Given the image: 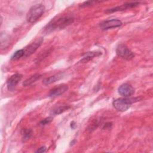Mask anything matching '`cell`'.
<instances>
[{"label": "cell", "instance_id": "obj_11", "mask_svg": "<svg viewBox=\"0 0 153 153\" xmlns=\"http://www.w3.org/2000/svg\"><path fill=\"white\" fill-rule=\"evenodd\" d=\"M63 74L62 72H59L58 74H56L55 75H53L48 78H45L43 81L42 83L45 85H49L51 84L53 82H55L57 81L60 80L62 77H63Z\"/></svg>", "mask_w": 153, "mask_h": 153}, {"label": "cell", "instance_id": "obj_13", "mask_svg": "<svg viewBox=\"0 0 153 153\" xmlns=\"http://www.w3.org/2000/svg\"><path fill=\"white\" fill-rule=\"evenodd\" d=\"M1 48H5L8 47L10 44V39L9 36L5 32L1 33Z\"/></svg>", "mask_w": 153, "mask_h": 153}, {"label": "cell", "instance_id": "obj_15", "mask_svg": "<svg viewBox=\"0 0 153 153\" xmlns=\"http://www.w3.org/2000/svg\"><path fill=\"white\" fill-rule=\"evenodd\" d=\"M21 134L22 136V140L25 142L30 138L32 134V131L29 128H23Z\"/></svg>", "mask_w": 153, "mask_h": 153}, {"label": "cell", "instance_id": "obj_8", "mask_svg": "<svg viewBox=\"0 0 153 153\" xmlns=\"http://www.w3.org/2000/svg\"><path fill=\"white\" fill-rule=\"evenodd\" d=\"M121 25H122V22L121 20L118 19H112V20H106L102 22L100 25V27L104 30L117 27Z\"/></svg>", "mask_w": 153, "mask_h": 153}, {"label": "cell", "instance_id": "obj_3", "mask_svg": "<svg viewBox=\"0 0 153 153\" xmlns=\"http://www.w3.org/2000/svg\"><path fill=\"white\" fill-rule=\"evenodd\" d=\"M134 100L135 99L127 97L119 98L114 100L112 102V105L117 110L120 112H124L129 109Z\"/></svg>", "mask_w": 153, "mask_h": 153}, {"label": "cell", "instance_id": "obj_19", "mask_svg": "<svg viewBox=\"0 0 153 153\" xmlns=\"http://www.w3.org/2000/svg\"><path fill=\"white\" fill-rule=\"evenodd\" d=\"M94 2H94V1H86V2H84L83 4H82L81 5V7H87V6L91 5L93 4Z\"/></svg>", "mask_w": 153, "mask_h": 153}, {"label": "cell", "instance_id": "obj_9", "mask_svg": "<svg viewBox=\"0 0 153 153\" xmlns=\"http://www.w3.org/2000/svg\"><path fill=\"white\" fill-rule=\"evenodd\" d=\"M68 89V86L66 84H62L60 85H59L57 87L54 88L52 89L49 94L48 96L50 97H56L60 95L63 94L64 93H65Z\"/></svg>", "mask_w": 153, "mask_h": 153}, {"label": "cell", "instance_id": "obj_1", "mask_svg": "<svg viewBox=\"0 0 153 153\" xmlns=\"http://www.w3.org/2000/svg\"><path fill=\"white\" fill-rule=\"evenodd\" d=\"M45 11V7L42 4H38L33 5L29 10L26 19L29 23H34L38 20L42 15Z\"/></svg>", "mask_w": 153, "mask_h": 153}, {"label": "cell", "instance_id": "obj_2", "mask_svg": "<svg viewBox=\"0 0 153 153\" xmlns=\"http://www.w3.org/2000/svg\"><path fill=\"white\" fill-rule=\"evenodd\" d=\"M74 19L71 16H66L59 18L56 20H52L51 22L47 25V30H54L56 29H63L65 27L72 24L74 22Z\"/></svg>", "mask_w": 153, "mask_h": 153}, {"label": "cell", "instance_id": "obj_20", "mask_svg": "<svg viewBox=\"0 0 153 153\" xmlns=\"http://www.w3.org/2000/svg\"><path fill=\"white\" fill-rule=\"evenodd\" d=\"M46 149H47V148L45 146H41V148H39L38 150L36 151V152H44L46 151Z\"/></svg>", "mask_w": 153, "mask_h": 153}, {"label": "cell", "instance_id": "obj_12", "mask_svg": "<svg viewBox=\"0 0 153 153\" xmlns=\"http://www.w3.org/2000/svg\"><path fill=\"white\" fill-rule=\"evenodd\" d=\"M102 54L101 52L99 51H90V52H87L85 54L83 58L81 60L80 62L81 63H85L87 62L88 61L90 60L94 57L99 56L100 55Z\"/></svg>", "mask_w": 153, "mask_h": 153}, {"label": "cell", "instance_id": "obj_5", "mask_svg": "<svg viewBox=\"0 0 153 153\" xmlns=\"http://www.w3.org/2000/svg\"><path fill=\"white\" fill-rule=\"evenodd\" d=\"M22 77V74L19 73H16L11 75L7 82L8 90L11 91H13L14 90H15L16 85L21 81Z\"/></svg>", "mask_w": 153, "mask_h": 153}, {"label": "cell", "instance_id": "obj_4", "mask_svg": "<svg viewBox=\"0 0 153 153\" xmlns=\"http://www.w3.org/2000/svg\"><path fill=\"white\" fill-rule=\"evenodd\" d=\"M116 53L119 57L126 60H130L134 57V53L123 44H120L117 46Z\"/></svg>", "mask_w": 153, "mask_h": 153}, {"label": "cell", "instance_id": "obj_18", "mask_svg": "<svg viewBox=\"0 0 153 153\" xmlns=\"http://www.w3.org/2000/svg\"><path fill=\"white\" fill-rule=\"evenodd\" d=\"M52 120H53L52 117H49L45 118V119L42 120L40 122V123H39V124H40L41 125H42V126H45V125H47V124H50V123L51 122Z\"/></svg>", "mask_w": 153, "mask_h": 153}, {"label": "cell", "instance_id": "obj_6", "mask_svg": "<svg viewBox=\"0 0 153 153\" xmlns=\"http://www.w3.org/2000/svg\"><path fill=\"white\" fill-rule=\"evenodd\" d=\"M43 42V39L42 38H39L35 40L33 42L31 43L26 47H25L24 50L25 51V56L27 57L32 54L41 45Z\"/></svg>", "mask_w": 153, "mask_h": 153}, {"label": "cell", "instance_id": "obj_16", "mask_svg": "<svg viewBox=\"0 0 153 153\" xmlns=\"http://www.w3.org/2000/svg\"><path fill=\"white\" fill-rule=\"evenodd\" d=\"M23 56H25V51L23 49H21L19 50L16 51L13 55L11 56V60H18L20 58H21L22 57H23Z\"/></svg>", "mask_w": 153, "mask_h": 153}, {"label": "cell", "instance_id": "obj_10", "mask_svg": "<svg viewBox=\"0 0 153 153\" xmlns=\"http://www.w3.org/2000/svg\"><path fill=\"white\" fill-rule=\"evenodd\" d=\"M139 4V2H137L127 3V4H125L121 5L120 6H118V7H114V8H111V9L107 10L106 12L110 13H114V12L119 11H123V10H125L128 9V8L135 7L137 6Z\"/></svg>", "mask_w": 153, "mask_h": 153}, {"label": "cell", "instance_id": "obj_17", "mask_svg": "<svg viewBox=\"0 0 153 153\" xmlns=\"http://www.w3.org/2000/svg\"><path fill=\"white\" fill-rule=\"evenodd\" d=\"M70 107L68 106H59L58 108H57L56 109H55L53 112L52 114L53 115H58L60 114L63 113V112L66 111V110H68Z\"/></svg>", "mask_w": 153, "mask_h": 153}, {"label": "cell", "instance_id": "obj_7", "mask_svg": "<svg viewBox=\"0 0 153 153\" xmlns=\"http://www.w3.org/2000/svg\"><path fill=\"white\" fill-rule=\"evenodd\" d=\"M118 92L121 96L126 97L133 95L134 93V89L131 84L124 83L118 87Z\"/></svg>", "mask_w": 153, "mask_h": 153}, {"label": "cell", "instance_id": "obj_14", "mask_svg": "<svg viewBox=\"0 0 153 153\" xmlns=\"http://www.w3.org/2000/svg\"><path fill=\"white\" fill-rule=\"evenodd\" d=\"M41 76V75L40 74H35L32 76H30L29 78H28L27 79H26L23 82V85L25 87L31 85L32 84H33V82H35L36 80L39 79L40 78V77Z\"/></svg>", "mask_w": 153, "mask_h": 153}]
</instances>
